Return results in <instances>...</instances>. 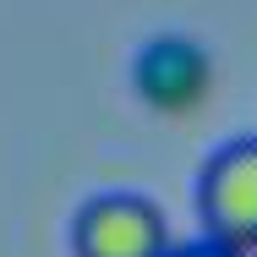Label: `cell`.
<instances>
[{
  "label": "cell",
  "instance_id": "1",
  "mask_svg": "<svg viewBox=\"0 0 257 257\" xmlns=\"http://www.w3.org/2000/svg\"><path fill=\"white\" fill-rule=\"evenodd\" d=\"M170 246L175 235L164 208L137 192L88 197L71 219V257H164Z\"/></svg>",
  "mask_w": 257,
  "mask_h": 257
},
{
  "label": "cell",
  "instance_id": "2",
  "mask_svg": "<svg viewBox=\"0 0 257 257\" xmlns=\"http://www.w3.org/2000/svg\"><path fill=\"white\" fill-rule=\"evenodd\" d=\"M197 213L203 230L257 252V137H235L197 175Z\"/></svg>",
  "mask_w": 257,
  "mask_h": 257
},
{
  "label": "cell",
  "instance_id": "3",
  "mask_svg": "<svg viewBox=\"0 0 257 257\" xmlns=\"http://www.w3.org/2000/svg\"><path fill=\"white\" fill-rule=\"evenodd\" d=\"M213 88V55L186 33H159L132 55V93L159 115H186Z\"/></svg>",
  "mask_w": 257,
  "mask_h": 257
},
{
  "label": "cell",
  "instance_id": "4",
  "mask_svg": "<svg viewBox=\"0 0 257 257\" xmlns=\"http://www.w3.org/2000/svg\"><path fill=\"white\" fill-rule=\"evenodd\" d=\"M164 257H252V252H246V246H235V241H224V235H213V230H203V235L175 241Z\"/></svg>",
  "mask_w": 257,
  "mask_h": 257
}]
</instances>
